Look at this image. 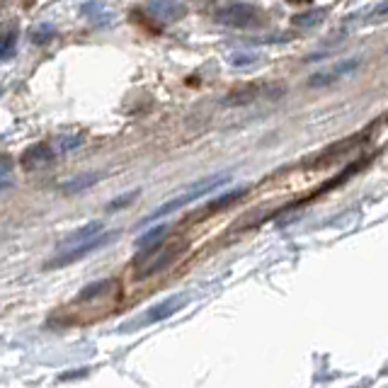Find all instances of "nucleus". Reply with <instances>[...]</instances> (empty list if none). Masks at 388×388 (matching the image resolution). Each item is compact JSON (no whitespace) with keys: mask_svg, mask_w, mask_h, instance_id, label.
Segmentation results:
<instances>
[{"mask_svg":"<svg viewBox=\"0 0 388 388\" xmlns=\"http://www.w3.org/2000/svg\"><path fill=\"white\" fill-rule=\"evenodd\" d=\"M78 146H83V136H80V134H75V136H64V139H59L61 153H68V151H73V148H78Z\"/></svg>","mask_w":388,"mask_h":388,"instance_id":"21","label":"nucleus"},{"mask_svg":"<svg viewBox=\"0 0 388 388\" xmlns=\"http://www.w3.org/2000/svg\"><path fill=\"white\" fill-rule=\"evenodd\" d=\"M100 180H102L100 172H85V175H75V177H70V180L61 182L59 190L61 194H66V197H73V194H78V192L90 190V187L97 185Z\"/></svg>","mask_w":388,"mask_h":388,"instance_id":"10","label":"nucleus"},{"mask_svg":"<svg viewBox=\"0 0 388 388\" xmlns=\"http://www.w3.org/2000/svg\"><path fill=\"white\" fill-rule=\"evenodd\" d=\"M260 20V10L250 3H223L214 10V22L223 27H250Z\"/></svg>","mask_w":388,"mask_h":388,"instance_id":"4","label":"nucleus"},{"mask_svg":"<svg viewBox=\"0 0 388 388\" xmlns=\"http://www.w3.org/2000/svg\"><path fill=\"white\" fill-rule=\"evenodd\" d=\"M51 161H54V151H51L49 144H34L22 153V167H27V170L44 167Z\"/></svg>","mask_w":388,"mask_h":388,"instance_id":"9","label":"nucleus"},{"mask_svg":"<svg viewBox=\"0 0 388 388\" xmlns=\"http://www.w3.org/2000/svg\"><path fill=\"white\" fill-rule=\"evenodd\" d=\"M75 376H88V369H73L70 374H61L59 381H68V379H75Z\"/></svg>","mask_w":388,"mask_h":388,"instance_id":"22","label":"nucleus"},{"mask_svg":"<svg viewBox=\"0 0 388 388\" xmlns=\"http://www.w3.org/2000/svg\"><path fill=\"white\" fill-rule=\"evenodd\" d=\"M187 304H190V294H172V296H167V299H163L161 304L151 306V308L146 311V315L141 318V325H151V323H158V320L170 318L172 313L182 311Z\"/></svg>","mask_w":388,"mask_h":388,"instance_id":"6","label":"nucleus"},{"mask_svg":"<svg viewBox=\"0 0 388 388\" xmlns=\"http://www.w3.org/2000/svg\"><path fill=\"white\" fill-rule=\"evenodd\" d=\"M262 93V88H258V85H243V88L233 90V93H228L223 97V105L226 107H243V105H250V102H255Z\"/></svg>","mask_w":388,"mask_h":388,"instance_id":"13","label":"nucleus"},{"mask_svg":"<svg viewBox=\"0 0 388 388\" xmlns=\"http://www.w3.org/2000/svg\"><path fill=\"white\" fill-rule=\"evenodd\" d=\"M119 236L117 231H110V233H97L95 238H90V241H83L78 245H70L68 250H64L61 255H56V258H51L47 264H44V269H61V267H68V264L78 262V260L88 258L90 253H95V250H102L105 245L114 243V238Z\"/></svg>","mask_w":388,"mask_h":388,"instance_id":"2","label":"nucleus"},{"mask_svg":"<svg viewBox=\"0 0 388 388\" xmlns=\"http://www.w3.org/2000/svg\"><path fill=\"white\" fill-rule=\"evenodd\" d=\"M105 231V223L102 221H90V223H85V226H80V228H75V231H70L68 236L61 241V248H70V245H78V243H83V241H90V238H95L97 233H102Z\"/></svg>","mask_w":388,"mask_h":388,"instance_id":"12","label":"nucleus"},{"mask_svg":"<svg viewBox=\"0 0 388 388\" xmlns=\"http://www.w3.org/2000/svg\"><path fill=\"white\" fill-rule=\"evenodd\" d=\"M139 197V190H131V192H126V194H121L119 199H114V202H110L107 204V211H117V209H124V207H129L134 199Z\"/></svg>","mask_w":388,"mask_h":388,"instance_id":"20","label":"nucleus"},{"mask_svg":"<svg viewBox=\"0 0 388 388\" xmlns=\"http://www.w3.org/2000/svg\"><path fill=\"white\" fill-rule=\"evenodd\" d=\"M364 141V134H357V136H347V139L338 141V144L328 146L323 153H318V156L313 158V161L306 163V167H313V170H323V167L333 165V163H338L340 158H345L347 153L352 151V148H357Z\"/></svg>","mask_w":388,"mask_h":388,"instance_id":"5","label":"nucleus"},{"mask_svg":"<svg viewBox=\"0 0 388 388\" xmlns=\"http://www.w3.org/2000/svg\"><path fill=\"white\" fill-rule=\"evenodd\" d=\"M180 248L175 245H153V248L144 250L136 260V277H151V274H161L177 260Z\"/></svg>","mask_w":388,"mask_h":388,"instance_id":"3","label":"nucleus"},{"mask_svg":"<svg viewBox=\"0 0 388 388\" xmlns=\"http://www.w3.org/2000/svg\"><path fill=\"white\" fill-rule=\"evenodd\" d=\"M15 42H17V32L10 29L5 37H0V61H8L15 56Z\"/></svg>","mask_w":388,"mask_h":388,"instance_id":"17","label":"nucleus"},{"mask_svg":"<svg viewBox=\"0 0 388 388\" xmlns=\"http://www.w3.org/2000/svg\"><path fill=\"white\" fill-rule=\"evenodd\" d=\"M258 61H260L258 54H233L231 56L233 68H248V66H255Z\"/></svg>","mask_w":388,"mask_h":388,"instance_id":"19","label":"nucleus"},{"mask_svg":"<svg viewBox=\"0 0 388 388\" xmlns=\"http://www.w3.org/2000/svg\"><path fill=\"white\" fill-rule=\"evenodd\" d=\"M146 10L158 22H177L187 15V5L180 0H146Z\"/></svg>","mask_w":388,"mask_h":388,"instance_id":"7","label":"nucleus"},{"mask_svg":"<svg viewBox=\"0 0 388 388\" xmlns=\"http://www.w3.org/2000/svg\"><path fill=\"white\" fill-rule=\"evenodd\" d=\"M304 3H313V0H304Z\"/></svg>","mask_w":388,"mask_h":388,"instance_id":"23","label":"nucleus"},{"mask_svg":"<svg viewBox=\"0 0 388 388\" xmlns=\"http://www.w3.org/2000/svg\"><path fill=\"white\" fill-rule=\"evenodd\" d=\"M114 289H117V279H97V282L80 289L75 301H78V304H88V301H95V299H102V296L112 294Z\"/></svg>","mask_w":388,"mask_h":388,"instance_id":"11","label":"nucleus"},{"mask_svg":"<svg viewBox=\"0 0 388 388\" xmlns=\"http://www.w3.org/2000/svg\"><path fill=\"white\" fill-rule=\"evenodd\" d=\"M245 194H248V187H238V190H231V192H226V194H221V197H216V199H211V202L207 204V209L202 211V216L199 218H204L207 214H214V211H221V209H226V207H231V204H236L238 199H243Z\"/></svg>","mask_w":388,"mask_h":388,"instance_id":"14","label":"nucleus"},{"mask_svg":"<svg viewBox=\"0 0 388 388\" xmlns=\"http://www.w3.org/2000/svg\"><path fill=\"white\" fill-rule=\"evenodd\" d=\"M165 233H167V226H165V223H161V226L151 228V231H146L144 236L136 238L134 248L139 250V253H144V250H148V248H153V245L165 241Z\"/></svg>","mask_w":388,"mask_h":388,"instance_id":"15","label":"nucleus"},{"mask_svg":"<svg viewBox=\"0 0 388 388\" xmlns=\"http://www.w3.org/2000/svg\"><path fill=\"white\" fill-rule=\"evenodd\" d=\"M54 37H56V29L51 27V24H42V27L32 29V34H29L32 44H47V42H51Z\"/></svg>","mask_w":388,"mask_h":388,"instance_id":"18","label":"nucleus"},{"mask_svg":"<svg viewBox=\"0 0 388 388\" xmlns=\"http://www.w3.org/2000/svg\"><path fill=\"white\" fill-rule=\"evenodd\" d=\"M325 17H328V8H315V10H308V13L294 15L291 22H294L296 27H318Z\"/></svg>","mask_w":388,"mask_h":388,"instance_id":"16","label":"nucleus"},{"mask_svg":"<svg viewBox=\"0 0 388 388\" xmlns=\"http://www.w3.org/2000/svg\"><path fill=\"white\" fill-rule=\"evenodd\" d=\"M361 66L359 59H347V61H340V64H335L330 70H320V73L311 75L308 78V85L311 88H325V85L335 83V80H340L342 75H350L355 73L357 68Z\"/></svg>","mask_w":388,"mask_h":388,"instance_id":"8","label":"nucleus"},{"mask_svg":"<svg viewBox=\"0 0 388 388\" xmlns=\"http://www.w3.org/2000/svg\"><path fill=\"white\" fill-rule=\"evenodd\" d=\"M228 180H231V172H218V175L204 177V180L194 182V185H192L185 194H180V197L170 199V202H165V204H163V207H158L156 211L148 214V216L144 218V221H141V226H144V223H148V221H158V216H167V214L177 211V209H185L187 204H192V202H197V199L207 197L209 192L218 190V187L226 185Z\"/></svg>","mask_w":388,"mask_h":388,"instance_id":"1","label":"nucleus"}]
</instances>
